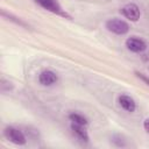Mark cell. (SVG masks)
<instances>
[{"mask_svg":"<svg viewBox=\"0 0 149 149\" xmlns=\"http://www.w3.org/2000/svg\"><path fill=\"white\" fill-rule=\"evenodd\" d=\"M34 1L40 7H42L43 9H45L48 12H51L54 14H57V15L70 19V15L66 12H64V9L62 8V6L59 5V2L57 0H34Z\"/></svg>","mask_w":149,"mask_h":149,"instance_id":"obj_3","label":"cell"},{"mask_svg":"<svg viewBox=\"0 0 149 149\" xmlns=\"http://www.w3.org/2000/svg\"><path fill=\"white\" fill-rule=\"evenodd\" d=\"M143 128H144V130L149 134V118H147V119L143 121Z\"/></svg>","mask_w":149,"mask_h":149,"instance_id":"obj_12","label":"cell"},{"mask_svg":"<svg viewBox=\"0 0 149 149\" xmlns=\"http://www.w3.org/2000/svg\"><path fill=\"white\" fill-rule=\"evenodd\" d=\"M125 44H126V48L129 51L134 52V54H141V52H143L147 49V43L142 38L137 37V36H130V37H128L126 40V43Z\"/></svg>","mask_w":149,"mask_h":149,"instance_id":"obj_5","label":"cell"},{"mask_svg":"<svg viewBox=\"0 0 149 149\" xmlns=\"http://www.w3.org/2000/svg\"><path fill=\"white\" fill-rule=\"evenodd\" d=\"M118 101H119V105L121 106V108L125 109L126 112H129V113L135 112V109H136V102H135V100L130 95L121 94V95H119Z\"/></svg>","mask_w":149,"mask_h":149,"instance_id":"obj_7","label":"cell"},{"mask_svg":"<svg viewBox=\"0 0 149 149\" xmlns=\"http://www.w3.org/2000/svg\"><path fill=\"white\" fill-rule=\"evenodd\" d=\"M58 81V76L51 70H44L38 74V83L43 86H51Z\"/></svg>","mask_w":149,"mask_h":149,"instance_id":"obj_6","label":"cell"},{"mask_svg":"<svg viewBox=\"0 0 149 149\" xmlns=\"http://www.w3.org/2000/svg\"><path fill=\"white\" fill-rule=\"evenodd\" d=\"M135 74H136V77H137V78H140L142 81H144V83H146V84L149 86V77H147V76H144L143 73H141V72H137V71L135 72Z\"/></svg>","mask_w":149,"mask_h":149,"instance_id":"obj_11","label":"cell"},{"mask_svg":"<svg viewBox=\"0 0 149 149\" xmlns=\"http://www.w3.org/2000/svg\"><path fill=\"white\" fill-rule=\"evenodd\" d=\"M3 135L9 142H12L14 144L23 146V144L27 143V139H26L24 134L19 128H15V127H12V126L6 127L5 130H3Z\"/></svg>","mask_w":149,"mask_h":149,"instance_id":"obj_2","label":"cell"},{"mask_svg":"<svg viewBox=\"0 0 149 149\" xmlns=\"http://www.w3.org/2000/svg\"><path fill=\"white\" fill-rule=\"evenodd\" d=\"M0 88H1V92H6V91L12 90L13 85H12V83H9V81H7V80H5L2 78L1 79V84H0Z\"/></svg>","mask_w":149,"mask_h":149,"instance_id":"obj_10","label":"cell"},{"mask_svg":"<svg viewBox=\"0 0 149 149\" xmlns=\"http://www.w3.org/2000/svg\"><path fill=\"white\" fill-rule=\"evenodd\" d=\"M106 26V29L115 35H125L129 31V24L125 21V20H121V19H118V17H112V19H108L105 23Z\"/></svg>","mask_w":149,"mask_h":149,"instance_id":"obj_1","label":"cell"},{"mask_svg":"<svg viewBox=\"0 0 149 149\" xmlns=\"http://www.w3.org/2000/svg\"><path fill=\"white\" fill-rule=\"evenodd\" d=\"M120 14L123 15L127 20H129L132 22H136L141 17L140 7L134 2H129V3H126L125 6H122L120 8Z\"/></svg>","mask_w":149,"mask_h":149,"instance_id":"obj_4","label":"cell"},{"mask_svg":"<svg viewBox=\"0 0 149 149\" xmlns=\"http://www.w3.org/2000/svg\"><path fill=\"white\" fill-rule=\"evenodd\" d=\"M69 119L71 122H74V123H78V125H83V126H87L88 123V120L86 116H84L83 114L78 113V112H71L69 114Z\"/></svg>","mask_w":149,"mask_h":149,"instance_id":"obj_9","label":"cell"},{"mask_svg":"<svg viewBox=\"0 0 149 149\" xmlns=\"http://www.w3.org/2000/svg\"><path fill=\"white\" fill-rule=\"evenodd\" d=\"M71 130H72V133L76 135V137H77L78 140H80L81 142L87 143V142L90 141V136H88V133H87V130H86V126L71 122Z\"/></svg>","mask_w":149,"mask_h":149,"instance_id":"obj_8","label":"cell"}]
</instances>
